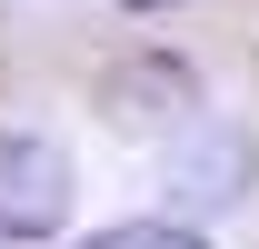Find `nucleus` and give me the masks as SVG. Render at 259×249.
I'll use <instances>...</instances> for the list:
<instances>
[{
    "label": "nucleus",
    "instance_id": "3",
    "mask_svg": "<svg viewBox=\"0 0 259 249\" xmlns=\"http://www.w3.org/2000/svg\"><path fill=\"white\" fill-rule=\"evenodd\" d=\"M120 10H169V0H120Z\"/></svg>",
    "mask_w": 259,
    "mask_h": 249
},
{
    "label": "nucleus",
    "instance_id": "1",
    "mask_svg": "<svg viewBox=\"0 0 259 249\" xmlns=\"http://www.w3.org/2000/svg\"><path fill=\"white\" fill-rule=\"evenodd\" d=\"M70 219V159L40 130H0V239H50Z\"/></svg>",
    "mask_w": 259,
    "mask_h": 249
},
{
    "label": "nucleus",
    "instance_id": "2",
    "mask_svg": "<svg viewBox=\"0 0 259 249\" xmlns=\"http://www.w3.org/2000/svg\"><path fill=\"white\" fill-rule=\"evenodd\" d=\"M90 249H209V239L180 219H120V229H90Z\"/></svg>",
    "mask_w": 259,
    "mask_h": 249
}]
</instances>
